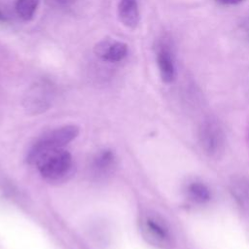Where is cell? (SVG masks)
I'll use <instances>...</instances> for the list:
<instances>
[{"label":"cell","mask_w":249,"mask_h":249,"mask_svg":"<svg viewBox=\"0 0 249 249\" xmlns=\"http://www.w3.org/2000/svg\"><path fill=\"white\" fill-rule=\"evenodd\" d=\"M94 52L105 61L119 62L126 56L127 46L120 41L104 40L95 46Z\"/></svg>","instance_id":"cell-6"},{"label":"cell","mask_w":249,"mask_h":249,"mask_svg":"<svg viewBox=\"0 0 249 249\" xmlns=\"http://www.w3.org/2000/svg\"><path fill=\"white\" fill-rule=\"evenodd\" d=\"M116 165V156L110 150L99 152L93 159L91 168L96 176H104L110 173Z\"/></svg>","instance_id":"cell-8"},{"label":"cell","mask_w":249,"mask_h":249,"mask_svg":"<svg viewBox=\"0 0 249 249\" xmlns=\"http://www.w3.org/2000/svg\"><path fill=\"white\" fill-rule=\"evenodd\" d=\"M41 175L51 181L59 180L67 175L72 167V157L63 148L46 151L33 161Z\"/></svg>","instance_id":"cell-1"},{"label":"cell","mask_w":249,"mask_h":249,"mask_svg":"<svg viewBox=\"0 0 249 249\" xmlns=\"http://www.w3.org/2000/svg\"><path fill=\"white\" fill-rule=\"evenodd\" d=\"M198 139L202 150L210 157H219L225 149V133L216 122H204L199 127Z\"/></svg>","instance_id":"cell-4"},{"label":"cell","mask_w":249,"mask_h":249,"mask_svg":"<svg viewBox=\"0 0 249 249\" xmlns=\"http://www.w3.org/2000/svg\"><path fill=\"white\" fill-rule=\"evenodd\" d=\"M141 231L144 238L154 246L166 249L172 245V234L167 224L157 215H145L141 220Z\"/></svg>","instance_id":"cell-3"},{"label":"cell","mask_w":249,"mask_h":249,"mask_svg":"<svg viewBox=\"0 0 249 249\" xmlns=\"http://www.w3.org/2000/svg\"><path fill=\"white\" fill-rule=\"evenodd\" d=\"M216 1L221 4H225V5H234V4H238V3L242 2L243 0H216Z\"/></svg>","instance_id":"cell-13"},{"label":"cell","mask_w":249,"mask_h":249,"mask_svg":"<svg viewBox=\"0 0 249 249\" xmlns=\"http://www.w3.org/2000/svg\"><path fill=\"white\" fill-rule=\"evenodd\" d=\"M79 134V127L73 124L64 125L58 128H55L52 131L41 136L30 149L27 160L30 163L36 160V158L42 153L53 149L63 148L66 144L74 140Z\"/></svg>","instance_id":"cell-2"},{"label":"cell","mask_w":249,"mask_h":249,"mask_svg":"<svg viewBox=\"0 0 249 249\" xmlns=\"http://www.w3.org/2000/svg\"><path fill=\"white\" fill-rule=\"evenodd\" d=\"M189 196L196 202L203 203L210 199L209 189L200 182H194L188 187Z\"/></svg>","instance_id":"cell-10"},{"label":"cell","mask_w":249,"mask_h":249,"mask_svg":"<svg viewBox=\"0 0 249 249\" xmlns=\"http://www.w3.org/2000/svg\"><path fill=\"white\" fill-rule=\"evenodd\" d=\"M239 184L235 185L233 188V193L236 196V198L240 201L242 204L249 203V188L244 182H238Z\"/></svg>","instance_id":"cell-12"},{"label":"cell","mask_w":249,"mask_h":249,"mask_svg":"<svg viewBox=\"0 0 249 249\" xmlns=\"http://www.w3.org/2000/svg\"><path fill=\"white\" fill-rule=\"evenodd\" d=\"M39 0H17L16 10L18 17L23 20H30L38 7Z\"/></svg>","instance_id":"cell-11"},{"label":"cell","mask_w":249,"mask_h":249,"mask_svg":"<svg viewBox=\"0 0 249 249\" xmlns=\"http://www.w3.org/2000/svg\"><path fill=\"white\" fill-rule=\"evenodd\" d=\"M52 98V86L47 82H38L31 86L26 91L23 106L28 113L40 114L50 107Z\"/></svg>","instance_id":"cell-5"},{"label":"cell","mask_w":249,"mask_h":249,"mask_svg":"<svg viewBox=\"0 0 249 249\" xmlns=\"http://www.w3.org/2000/svg\"><path fill=\"white\" fill-rule=\"evenodd\" d=\"M118 15L121 22L128 27L135 28L139 22V9L137 0H121L118 8Z\"/></svg>","instance_id":"cell-7"},{"label":"cell","mask_w":249,"mask_h":249,"mask_svg":"<svg viewBox=\"0 0 249 249\" xmlns=\"http://www.w3.org/2000/svg\"><path fill=\"white\" fill-rule=\"evenodd\" d=\"M158 66L160 77L164 83H170L173 81L175 76V68L172 59V55L168 49L161 47L158 52L157 55Z\"/></svg>","instance_id":"cell-9"},{"label":"cell","mask_w":249,"mask_h":249,"mask_svg":"<svg viewBox=\"0 0 249 249\" xmlns=\"http://www.w3.org/2000/svg\"><path fill=\"white\" fill-rule=\"evenodd\" d=\"M75 0H55V2L60 5V6H63V7H68L70 5H72L74 3Z\"/></svg>","instance_id":"cell-14"}]
</instances>
